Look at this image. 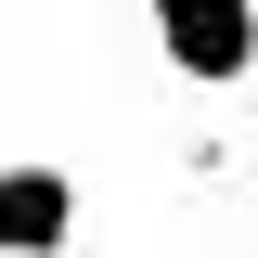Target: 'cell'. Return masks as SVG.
<instances>
[{
	"mask_svg": "<svg viewBox=\"0 0 258 258\" xmlns=\"http://www.w3.org/2000/svg\"><path fill=\"white\" fill-rule=\"evenodd\" d=\"M78 245V168L13 155L0 168V258H64Z\"/></svg>",
	"mask_w": 258,
	"mask_h": 258,
	"instance_id": "obj_2",
	"label": "cell"
},
{
	"mask_svg": "<svg viewBox=\"0 0 258 258\" xmlns=\"http://www.w3.org/2000/svg\"><path fill=\"white\" fill-rule=\"evenodd\" d=\"M155 64L181 91H245L258 78V0H142Z\"/></svg>",
	"mask_w": 258,
	"mask_h": 258,
	"instance_id": "obj_1",
	"label": "cell"
}]
</instances>
